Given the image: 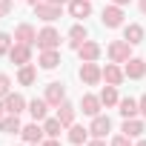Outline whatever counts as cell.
I'll return each instance as SVG.
<instances>
[{
  "label": "cell",
  "instance_id": "cell-36",
  "mask_svg": "<svg viewBox=\"0 0 146 146\" xmlns=\"http://www.w3.org/2000/svg\"><path fill=\"white\" fill-rule=\"evenodd\" d=\"M46 3H54V6H66L69 0H46Z\"/></svg>",
  "mask_w": 146,
  "mask_h": 146
},
{
  "label": "cell",
  "instance_id": "cell-37",
  "mask_svg": "<svg viewBox=\"0 0 146 146\" xmlns=\"http://www.w3.org/2000/svg\"><path fill=\"white\" fill-rule=\"evenodd\" d=\"M115 6H126V3H132V0H112Z\"/></svg>",
  "mask_w": 146,
  "mask_h": 146
},
{
  "label": "cell",
  "instance_id": "cell-24",
  "mask_svg": "<svg viewBox=\"0 0 146 146\" xmlns=\"http://www.w3.org/2000/svg\"><path fill=\"white\" fill-rule=\"evenodd\" d=\"M123 40H129L132 46L143 43V26H140V23H129V26H123Z\"/></svg>",
  "mask_w": 146,
  "mask_h": 146
},
{
  "label": "cell",
  "instance_id": "cell-39",
  "mask_svg": "<svg viewBox=\"0 0 146 146\" xmlns=\"http://www.w3.org/2000/svg\"><path fill=\"white\" fill-rule=\"evenodd\" d=\"M3 117H6V106H3V103H0V120H3Z\"/></svg>",
  "mask_w": 146,
  "mask_h": 146
},
{
  "label": "cell",
  "instance_id": "cell-8",
  "mask_svg": "<svg viewBox=\"0 0 146 146\" xmlns=\"http://www.w3.org/2000/svg\"><path fill=\"white\" fill-rule=\"evenodd\" d=\"M103 80H106L109 86H120V83L126 80L123 66H120V63H106V66H103Z\"/></svg>",
  "mask_w": 146,
  "mask_h": 146
},
{
  "label": "cell",
  "instance_id": "cell-22",
  "mask_svg": "<svg viewBox=\"0 0 146 146\" xmlns=\"http://www.w3.org/2000/svg\"><path fill=\"white\" fill-rule=\"evenodd\" d=\"M0 132H3V135H20V132H23L20 115H6L3 120H0Z\"/></svg>",
  "mask_w": 146,
  "mask_h": 146
},
{
  "label": "cell",
  "instance_id": "cell-17",
  "mask_svg": "<svg viewBox=\"0 0 146 146\" xmlns=\"http://www.w3.org/2000/svg\"><path fill=\"white\" fill-rule=\"evenodd\" d=\"M37 63H40V69L52 72V69H57V66H60V52H57V49H43V52H40V57H37Z\"/></svg>",
  "mask_w": 146,
  "mask_h": 146
},
{
  "label": "cell",
  "instance_id": "cell-21",
  "mask_svg": "<svg viewBox=\"0 0 146 146\" xmlns=\"http://www.w3.org/2000/svg\"><path fill=\"white\" fill-rule=\"evenodd\" d=\"M120 132H123L126 137H140V135L146 132V126H143V120H140V117H126Z\"/></svg>",
  "mask_w": 146,
  "mask_h": 146
},
{
  "label": "cell",
  "instance_id": "cell-9",
  "mask_svg": "<svg viewBox=\"0 0 146 146\" xmlns=\"http://www.w3.org/2000/svg\"><path fill=\"white\" fill-rule=\"evenodd\" d=\"M100 54H103V49H100L98 40H86L83 46H78V57H80L83 63H92V60H98Z\"/></svg>",
  "mask_w": 146,
  "mask_h": 146
},
{
  "label": "cell",
  "instance_id": "cell-13",
  "mask_svg": "<svg viewBox=\"0 0 146 146\" xmlns=\"http://www.w3.org/2000/svg\"><path fill=\"white\" fill-rule=\"evenodd\" d=\"M26 112L32 115V120L43 123V120H46V115H49V103H46V98H35V100H29Z\"/></svg>",
  "mask_w": 146,
  "mask_h": 146
},
{
  "label": "cell",
  "instance_id": "cell-32",
  "mask_svg": "<svg viewBox=\"0 0 146 146\" xmlns=\"http://www.w3.org/2000/svg\"><path fill=\"white\" fill-rule=\"evenodd\" d=\"M109 146H132V137H126V135H117V137H112V143Z\"/></svg>",
  "mask_w": 146,
  "mask_h": 146
},
{
  "label": "cell",
  "instance_id": "cell-1",
  "mask_svg": "<svg viewBox=\"0 0 146 146\" xmlns=\"http://www.w3.org/2000/svg\"><path fill=\"white\" fill-rule=\"evenodd\" d=\"M106 54H109L112 63H126V60L132 57V43H129V40H112V43L106 46Z\"/></svg>",
  "mask_w": 146,
  "mask_h": 146
},
{
  "label": "cell",
  "instance_id": "cell-35",
  "mask_svg": "<svg viewBox=\"0 0 146 146\" xmlns=\"http://www.w3.org/2000/svg\"><path fill=\"white\" fill-rule=\"evenodd\" d=\"M40 146H63V143H60V140H57V137H46V140H43V143H40Z\"/></svg>",
  "mask_w": 146,
  "mask_h": 146
},
{
  "label": "cell",
  "instance_id": "cell-7",
  "mask_svg": "<svg viewBox=\"0 0 146 146\" xmlns=\"http://www.w3.org/2000/svg\"><path fill=\"white\" fill-rule=\"evenodd\" d=\"M20 135H23V143H29V146H40L46 140V132H43V126H37V120L29 123V126H23Z\"/></svg>",
  "mask_w": 146,
  "mask_h": 146
},
{
  "label": "cell",
  "instance_id": "cell-30",
  "mask_svg": "<svg viewBox=\"0 0 146 146\" xmlns=\"http://www.w3.org/2000/svg\"><path fill=\"white\" fill-rule=\"evenodd\" d=\"M12 92V78L9 75H0V98H6Z\"/></svg>",
  "mask_w": 146,
  "mask_h": 146
},
{
  "label": "cell",
  "instance_id": "cell-38",
  "mask_svg": "<svg viewBox=\"0 0 146 146\" xmlns=\"http://www.w3.org/2000/svg\"><path fill=\"white\" fill-rule=\"evenodd\" d=\"M137 6H140V12L146 15V0H137Z\"/></svg>",
  "mask_w": 146,
  "mask_h": 146
},
{
  "label": "cell",
  "instance_id": "cell-11",
  "mask_svg": "<svg viewBox=\"0 0 146 146\" xmlns=\"http://www.w3.org/2000/svg\"><path fill=\"white\" fill-rule=\"evenodd\" d=\"M43 98H46V103H49V106H54V109H57V106L66 100V86L54 80V83H49V86H46V95H43Z\"/></svg>",
  "mask_w": 146,
  "mask_h": 146
},
{
  "label": "cell",
  "instance_id": "cell-6",
  "mask_svg": "<svg viewBox=\"0 0 146 146\" xmlns=\"http://www.w3.org/2000/svg\"><path fill=\"white\" fill-rule=\"evenodd\" d=\"M15 43H26V46H37V29L32 23H20L15 29Z\"/></svg>",
  "mask_w": 146,
  "mask_h": 146
},
{
  "label": "cell",
  "instance_id": "cell-3",
  "mask_svg": "<svg viewBox=\"0 0 146 146\" xmlns=\"http://www.w3.org/2000/svg\"><path fill=\"white\" fill-rule=\"evenodd\" d=\"M57 46H60V32L54 26H46V29L37 32V49L40 52L43 49H57Z\"/></svg>",
  "mask_w": 146,
  "mask_h": 146
},
{
  "label": "cell",
  "instance_id": "cell-33",
  "mask_svg": "<svg viewBox=\"0 0 146 146\" xmlns=\"http://www.w3.org/2000/svg\"><path fill=\"white\" fill-rule=\"evenodd\" d=\"M137 109H140V117H146V95L137 98Z\"/></svg>",
  "mask_w": 146,
  "mask_h": 146
},
{
  "label": "cell",
  "instance_id": "cell-10",
  "mask_svg": "<svg viewBox=\"0 0 146 146\" xmlns=\"http://www.w3.org/2000/svg\"><path fill=\"white\" fill-rule=\"evenodd\" d=\"M9 60L17 63V66L32 63V46H26V43H15V46L9 49Z\"/></svg>",
  "mask_w": 146,
  "mask_h": 146
},
{
  "label": "cell",
  "instance_id": "cell-19",
  "mask_svg": "<svg viewBox=\"0 0 146 146\" xmlns=\"http://www.w3.org/2000/svg\"><path fill=\"white\" fill-rule=\"evenodd\" d=\"M89 126H80V123H72L69 126V143H75V146H83L89 143Z\"/></svg>",
  "mask_w": 146,
  "mask_h": 146
},
{
  "label": "cell",
  "instance_id": "cell-34",
  "mask_svg": "<svg viewBox=\"0 0 146 146\" xmlns=\"http://www.w3.org/2000/svg\"><path fill=\"white\" fill-rule=\"evenodd\" d=\"M89 146H106V137H89Z\"/></svg>",
  "mask_w": 146,
  "mask_h": 146
},
{
  "label": "cell",
  "instance_id": "cell-5",
  "mask_svg": "<svg viewBox=\"0 0 146 146\" xmlns=\"http://www.w3.org/2000/svg\"><path fill=\"white\" fill-rule=\"evenodd\" d=\"M123 72H126L129 80H140V78H146V60L143 57H129L123 63Z\"/></svg>",
  "mask_w": 146,
  "mask_h": 146
},
{
  "label": "cell",
  "instance_id": "cell-16",
  "mask_svg": "<svg viewBox=\"0 0 146 146\" xmlns=\"http://www.w3.org/2000/svg\"><path fill=\"white\" fill-rule=\"evenodd\" d=\"M60 9H63V6H54V3H40V6H35V15H37L40 20H46V23H54V20L60 17Z\"/></svg>",
  "mask_w": 146,
  "mask_h": 146
},
{
  "label": "cell",
  "instance_id": "cell-26",
  "mask_svg": "<svg viewBox=\"0 0 146 146\" xmlns=\"http://www.w3.org/2000/svg\"><path fill=\"white\" fill-rule=\"evenodd\" d=\"M117 106H120L117 112L123 115V120H126V117H137V115H140V109H137V100H135V98H120V103H117Z\"/></svg>",
  "mask_w": 146,
  "mask_h": 146
},
{
  "label": "cell",
  "instance_id": "cell-42",
  "mask_svg": "<svg viewBox=\"0 0 146 146\" xmlns=\"http://www.w3.org/2000/svg\"><path fill=\"white\" fill-rule=\"evenodd\" d=\"M23 146H29V143H23Z\"/></svg>",
  "mask_w": 146,
  "mask_h": 146
},
{
  "label": "cell",
  "instance_id": "cell-20",
  "mask_svg": "<svg viewBox=\"0 0 146 146\" xmlns=\"http://www.w3.org/2000/svg\"><path fill=\"white\" fill-rule=\"evenodd\" d=\"M100 95H83L80 98V109H83V115H89V117H95V115H100Z\"/></svg>",
  "mask_w": 146,
  "mask_h": 146
},
{
  "label": "cell",
  "instance_id": "cell-27",
  "mask_svg": "<svg viewBox=\"0 0 146 146\" xmlns=\"http://www.w3.org/2000/svg\"><path fill=\"white\" fill-rule=\"evenodd\" d=\"M100 103H103V106H117V103H120L117 86H109V83H106V86L100 89Z\"/></svg>",
  "mask_w": 146,
  "mask_h": 146
},
{
  "label": "cell",
  "instance_id": "cell-31",
  "mask_svg": "<svg viewBox=\"0 0 146 146\" xmlns=\"http://www.w3.org/2000/svg\"><path fill=\"white\" fill-rule=\"evenodd\" d=\"M15 9V0H0V17H9Z\"/></svg>",
  "mask_w": 146,
  "mask_h": 146
},
{
  "label": "cell",
  "instance_id": "cell-29",
  "mask_svg": "<svg viewBox=\"0 0 146 146\" xmlns=\"http://www.w3.org/2000/svg\"><path fill=\"white\" fill-rule=\"evenodd\" d=\"M12 40H15V37H12L9 32H0V54H9V49L15 46Z\"/></svg>",
  "mask_w": 146,
  "mask_h": 146
},
{
  "label": "cell",
  "instance_id": "cell-15",
  "mask_svg": "<svg viewBox=\"0 0 146 146\" xmlns=\"http://www.w3.org/2000/svg\"><path fill=\"white\" fill-rule=\"evenodd\" d=\"M66 6H69V15L78 20H86L92 15V0H69Z\"/></svg>",
  "mask_w": 146,
  "mask_h": 146
},
{
  "label": "cell",
  "instance_id": "cell-41",
  "mask_svg": "<svg viewBox=\"0 0 146 146\" xmlns=\"http://www.w3.org/2000/svg\"><path fill=\"white\" fill-rule=\"evenodd\" d=\"M132 146H146V140H137V143H132Z\"/></svg>",
  "mask_w": 146,
  "mask_h": 146
},
{
  "label": "cell",
  "instance_id": "cell-2",
  "mask_svg": "<svg viewBox=\"0 0 146 146\" xmlns=\"http://www.w3.org/2000/svg\"><path fill=\"white\" fill-rule=\"evenodd\" d=\"M78 75H80V80H83L86 86H98V83L103 80V69L98 66V60H92V63H83V66H80Z\"/></svg>",
  "mask_w": 146,
  "mask_h": 146
},
{
  "label": "cell",
  "instance_id": "cell-14",
  "mask_svg": "<svg viewBox=\"0 0 146 146\" xmlns=\"http://www.w3.org/2000/svg\"><path fill=\"white\" fill-rule=\"evenodd\" d=\"M109 132H112V120L106 115H95L92 117V126H89V135L92 137H106Z\"/></svg>",
  "mask_w": 146,
  "mask_h": 146
},
{
  "label": "cell",
  "instance_id": "cell-12",
  "mask_svg": "<svg viewBox=\"0 0 146 146\" xmlns=\"http://www.w3.org/2000/svg\"><path fill=\"white\" fill-rule=\"evenodd\" d=\"M3 106H6V115H20V112H26V98L23 95H17V92H9L6 98H3Z\"/></svg>",
  "mask_w": 146,
  "mask_h": 146
},
{
  "label": "cell",
  "instance_id": "cell-4",
  "mask_svg": "<svg viewBox=\"0 0 146 146\" xmlns=\"http://www.w3.org/2000/svg\"><path fill=\"white\" fill-rule=\"evenodd\" d=\"M123 17H126V15H123V6H115V3L106 6L103 15H100V20H103L106 29H117V26H123Z\"/></svg>",
  "mask_w": 146,
  "mask_h": 146
},
{
  "label": "cell",
  "instance_id": "cell-28",
  "mask_svg": "<svg viewBox=\"0 0 146 146\" xmlns=\"http://www.w3.org/2000/svg\"><path fill=\"white\" fill-rule=\"evenodd\" d=\"M63 129H66V126L60 123V117H46V120H43V132H46V137H60Z\"/></svg>",
  "mask_w": 146,
  "mask_h": 146
},
{
  "label": "cell",
  "instance_id": "cell-18",
  "mask_svg": "<svg viewBox=\"0 0 146 146\" xmlns=\"http://www.w3.org/2000/svg\"><path fill=\"white\" fill-rule=\"evenodd\" d=\"M86 40H89V32H86L83 23H75V26L69 29V46L75 49V52H78V46H83Z\"/></svg>",
  "mask_w": 146,
  "mask_h": 146
},
{
  "label": "cell",
  "instance_id": "cell-25",
  "mask_svg": "<svg viewBox=\"0 0 146 146\" xmlns=\"http://www.w3.org/2000/svg\"><path fill=\"white\" fill-rule=\"evenodd\" d=\"M35 80H37V69H35L32 63H26V66L17 69V83H20V86H32Z\"/></svg>",
  "mask_w": 146,
  "mask_h": 146
},
{
  "label": "cell",
  "instance_id": "cell-23",
  "mask_svg": "<svg viewBox=\"0 0 146 146\" xmlns=\"http://www.w3.org/2000/svg\"><path fill=\"white\" fill-rule=\"evenodd\" d=\"M75 115H78V109H75V106H72L69 100H63V103L57 106V117H60V123H63L66 129H69L72 123H75Z\"/></svg>",
  "mask_w": 146,
  "mask_h": 146
},
{
  "label": "cell",
  "instance_id": "cell-40",
  "mask_svg": "<svg viewBox=\"0 0 146 146\" xmlns=\"http://www.w3.org/2000/svg\"><path fill=\"white\" fill-rule=\"evenodd\" d=\"M29 3H32V9H35V6H40V3H46V0H29Z\"/></svg>",
  "mask_w": 146,
  "mask_h": 146
}]
</instances>
